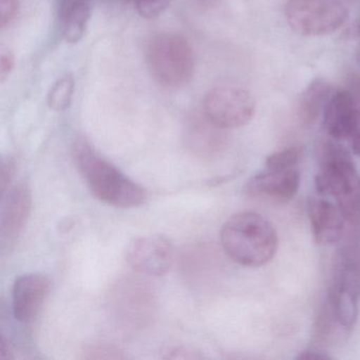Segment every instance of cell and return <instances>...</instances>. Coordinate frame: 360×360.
<instances>
[{
    "mask_svg": "<svg viewBox=\"0 0 360 360\" xmlns=\"http://www.w3.org/2000/svg\"><path fill=\"white\" fill-rule=\"evenodd\" d=\"M72 153L79 174L96 199L117 208L139 207L146 202V191L101 157L85 139L75 141Z\"/></svg>",
    "mask_w": 360,
    "mask_h": 360,
    "instance_id": "cell-1",
    "label": "cell"
},
{
    "mask_svg": "<svg viewBox=\"0 0 360 360\" xmlns=\"http://www.w3.org/2000/svg\"><path fill=\"white\" fill-rule=\"evenodd\" d=\"M220 239L227 256L246 267L267 264L278 250L276 229L257 212H243L231 216L223 225Z\"/></svg>",
    "mask_w": 360,
    "mask_h": 360,
    "instance_id": "cell-2",
    "label": "cell"
},
{
    "mask_svg": "<svg viewBox=\"0 0 360 360\" xmlns=\"http://www.w3.org/2000/svg\"><path fill=\"white\" fill-rule=\"evenodd\" d=\"M321 170L315 178L319 195L333 198L347 219L360 210V179L349 153L336 140L322 141L318 146Z\"/></svg>",
    "mask_w": 360,
    "mask_h": 360,
    "instance_id": "cell-3",
    "label": "cell"
},
{
    "mask_svg": "<svg viewBox=\"0 0 360 360\" xmlns=\"http://www.w3.org/2000/svg\"><path fill=\"white\" fill-rule=\"evenodd\" d=\"M146 62L155 81L165 88H181L191 83L195 60L188 39L176 33H160L146 47Z\"/></svg>",
    "mask_w": 360,
    "mask_h": 360,
    "instance_id": "cell-4",
    "label": "cell"
},
{
    "mask_svg": "<svg viewBox=\"0 0 360 360\" xmlns=\"http://www.w3.org/2000/svg\"><path fill=\"white\" fill-rule=\"evenodd\" d=\"M349 12L341 0H288L285 18L290 28L304 37H322L340 29Z\"/></svg>",
    "mask_w": 360,
    "mask_h": 360,
    "instance_id": "cell-5",
    "label": "cell"
},
{
    "mask_svg": "<svg viewBox=\"0 0 360 360\" xmlns=\"http://www.w3.org/2000/svg\"><path fill=\"white\" fill-rule=\"evenodd\" d=\"M203 112L204 117L218 129H233L252 121L256 102L248 90L233 84H222L206 94Z\"/></svg>",
    "mask_w": 360,
    "mask_h": 360,
    "instance_id": "cell-6",
    "label": "cell"
},
{
    "mask_svg": "<svg viewBox=\"0 0 360 360\" xmlns=\"http://www.w3.org/2000/svg\"><path fill=\"white\" fill-rule=\"evenodd\" d=\"M174 246L165 236L148 235L136 238L126 250L128 264L145 276L162 277L174 263Z\"/></svg>",
    "mask_w": 360,
    "mask_h": 360,
    "instance_id": "cell-7",
    "label": "cell"
},
{
    "mask_svg": "<svg viewBox=\"0 0 360 360\" xmlns=\"http://www.w3.org/2000/svg\"><path fill=\"white\" fill-rule=\"evenodd\" d=\"M51 282L41 273L26 274L14 282L12 288V311L20 323L29 324L39 317L48 296Z\"/></svg>",
    "mask_w": 360,
    "mask_h": 360,
    "instance_id": "cell-8",
    "label": "cell"
},
{
    "mask_svg": "<svg viewBox=\"0 0 360 360\" xmlns=\"http://www.w3.org/2000/svg\"><path fill=\"white\" fill-rule=\"evenodd\" d=\"M300 174L296 168L288 170L265 169L246 183V195L250 198H267L277 202H288L298 193Z\"/></svg>",
    "mask_w": 360,
    "mask_h": 360,
    "instance_id": "cell-9",
    "label": "cell"
},
{
    "mask_svg": "<svg viewBox=\"0 0 360 360\" xmlns=\"http://www.w3.org/2000/svg\"><path fill=\"white\" fill-rule=\"evenodd\" d=\"M323 127L336 141L347 140L360 129V115L347 90L334 91L324 108Z\"/></svg>",
    "mask_w": 360,
    "mask_h": 360,
    "instance_id": "cell-10",
    "label": "cell"
},
{
    "mask_svg": "<svg viewBox=\"0 0 360 360\" xmlns=\"http://www.w3.org/2000/svg\"><path fill=\"white\" fill-rule=\"evenodd\" d=\"M32 205L30 188L26 184L13 187L4 200L0 217V233L3 246L16 241L28 220Z\"/></svg>",
    "mask_w": 360,
    "mask_h": 360,
    "instance_id": "cell-11",
    "label": "cell"
},
{
    "mask_svg": "<svg viewBox=\"0 0 360 360\" xmlns=\"http://www.w3.org/2000/svg\"><path fill=\"white\" fill-rule=\"evenodd\" d=\"M309 217L317 243L330 245L340 240L347 217L336 202L313 198L309 202Z\"/></svg>",
    "mask_w": 360,
    "mask_h": 360,
    "instance_id": "cell-12",
    "label": "cell"
},
{
    "mask_svg": "<svg viewBox=\"0 0 360 360\" xmlns=\"http://www.w3.org/2000/svg\"><path fill=\"white\" fill-rule=\"evenodd\" d=\"M91 18L88 0H64L60 7V33L67 44L75 45L83 39Z\"/></svg>",
    "mask_w": 360,
    "mask_h": 360,
    "instance_id": "cell-13",
    "label": "cell"
},
{
    "mask_svg": "<svg viewBox=\"0 0 360 360\" xmlns=\"http://www.w3.org/2000/svg\"><path fill=\"white\" fill-rule=\"evenodd\" d=\"M333 94L332 86L326 79H316L311 82L299 98L297 115L301 123L305 126L315 123L319 115L323 113Z\"/></svg>",
    "mask_w": 360,
    "mask_h": 360,
    "instance_id": "cell-14",
    "label": "cell"
},
{
    "mask_svg": "<svg viewBox=\"0 0 360 360\" xmlns=\"http://www.w3.org/2000/svg\"><path fill=\"white\" fill-rule=\"evenodd\" d=\"M360 295L343 286L332 284L326 303L339 322L347 330H353L358 317Z\"/></svg>",
    "mask_w": 360,
    "mask_h": 360,
    "instance_id": "cell-15",
    "label": "cell"
},
{
    "mask_svg": "<svg viewBox=\"0 0 360 360\" xmlns=\"http://www.w3.org/2000/svg\"><path fill=\"white\" fill-rule=\"evenodd\" d=\"M351 330L345 328L335 317L328 305L324 302L314 324L313 339L317 347H334L342 343Z\"/></svg>",
    "mask_w": 360,
    "mask_h": 360,
    "instance_id": "cell-16",
    "label": "cell"
},
{
    "mask_svg": "<svg viewBox=\"0 0 360 360\" xmlns=\"http://www.w3.org/2000/svg\"><path fill=\"white\" fill-rule=\"evenodd\" d=\"M75 77L70 73L60 77L48 92L47 102L50 109L56 112H63L70 108L75 96Z\"/></svg>",
    "mask_w": 360,
    "mask_h": 360,
    "instance_id": "cell-17",
    "label": "cell"
},
{
    "mask_svg": "<svg viewBox=\"0 0 360 360\" xmlns=\"http://www.w3.org/2000/svg\"><path fill=\"white\" fill-rule=\"evenodd\" d=\"M302 153L303 149L301 147H290V148L276 151L266 158L265 169L280 172V170L295 168L302 158Z\"/></svg>",
    "mask_w": 360,
    "mask_h": 360,
    "instance_id": "cell-18",
    "label": "cell"
},
{
    "mask_svg": "<svg viewBox=\"0 0 360 360\" xmlns=\"http://www.w3.org/2000/svg\"><path fill=\"white\" fill-rule=\"evenodd\" d=\"M170 3L172 0H136V8L141 18L153 20L163 14Z\"/></svg>",
    "mask_w": 360,
    "mask_h": 360,
    "instance_id": "cell-19",
    "label": "cell"
},
{
    "mask_svg": "<svg viewBox=\"0 0 360 360\" xmlns=\"http://www.w3.org/2000/svg\"><path fill=\"white\" fill-rule=\"evenodd\" d=\"M20 0H0V28L5 29L12 24L18 11Z\"/></svg>",
    "mask_w": 360,
    "mask_h": 360,
    "instance_id": "cell-20",
    "label": "cell"
},
{
    "mask_svg": "<svg viewBox=\"0 0 360 360\" xmlns=\"http://www.w3.org/2000/svg\"><path fill=\"white\" fill-rule=\"evenodd\" d=\"M15 66V58L9 50L1 49L0 51V83H5L6 79L11 75Z\"/></svg>",
    "mask_w": 360,
    "mask_h": 360,
    "instance_id": "cell-21",
    "label": "cell"
},
{
    "mask_svg": "<svg viewBox=\"0 0 360 360\" xmlns=\"http://www.w3.org/2000/svg\"><path fill=\"white\" fill-rule=\"evenodd\" d=\"M347 94L360 115V73L352 72L347 77Z\"/></svg>",
    "mask_w": 360,
    "mask_h": 360,
    "instance_id": "cell-22",
    "label": "cell"
},
{
    "mask_svg": "<svg viewBox=\"0 0 360 360\" xmlns=\"http://www.w3.org/2000/svg\"><path fill=\"white\" fill-rule=\"evenodd\" d=\"M330 356L320 347H311L309 349L301 351L297 356V359L301 360H326L330 359Z\"/></svg>",
    "mask_w": 360,
    "mask_h": 360,
    "instance_id": "cell-23",
    "label": "cell"
},
{
    "mask_svg": "<svg viewBox=\"0 0 360 360\" xmlns=\"http://www.w3.org/2000/svg\"><path fill=\"white\" fill-rule=\"evenodd\" d=\"M349 143L351 145L352 153L360 157V129L349 139Z\"/></svg>",
    "mask_w": 360,
    "mask_h": 360,
    "instance_id": "cell-24",
    "label": "cell"
},
{
    "mask_svg": "<svg viewBox=\"0 0 360 360\" xmlns=\"http://www.w3.org/2000/svg\"><path fill=\"white\" fill-rule=\"evenodd\" d=\"M357 33H358V45H357V49H356V60H357L358 65H359V66H360V22H359V24H358Z\"/></svg>",
    "mask_w": 360,
    "mask_h": 360,
    "instance_id": "cell-25",
    "label": "cell"
}]
</instances>
